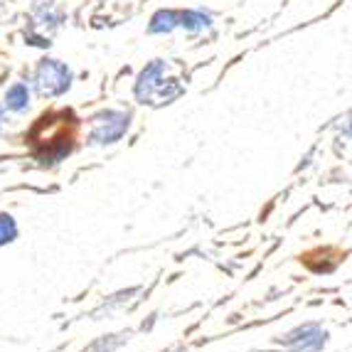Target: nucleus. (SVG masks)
Returning a JSON list of instances; mask_svg holds the SVG:
<instances>
[{
  "instance_id": "1",
  "label": "nucleus",
  "mask_w": 352,
  "mask_h": 352,
  "mask_svg": "<svg viewBox=\"0 0 352 352\" xmlns=\"http://www.w3.org/2000/svg\"><path fill=\"white\" fill-rule=\"evenodd\" d=\"M28 141L32 143L35 153L40 155L45 163L52 160H62L65 155H69L72 141H74V118L69 111L59 113H45L37 118V124L30 131Z\"/></svg>"
},
{
  "instance_id": "2",
  "label": "nucleus",
  "mask_w": 352,
  "mask_h": 352,
  "mask_svg": "<svg viewBox=\"0 0 352 352\" xmlns=\"http://www.w3.org/2000/svg\"><path fill=\"white\" fill-rule=\"evenodd\" d=\"M35 82H37V89H40L42 94L57 96V94H62V91H67V89H69L72 72H69V67L62 65V62L45 59V62L37 67Z\"/></svg>"
},
{
  "instance_id": "3",
  "label": "nucleus",
  "mask_w": 352,
  "mask_h": 352,
  "mask_svg": "<svg viewBox=\"0 0 352 352\" xmlns=\"http://www.w3.org/2000/svg\"><path fill=\"white\" fill-rule=\"evenodd\" d=\"M126 131H129V113L106 111V113H101V116H96L89 141L99 143V146H104V143H116Z\"/></svg>"
},
{
  "instance_id": "4",
  "label": "nucleus",
  "mask_w": 352,
  "mask_h": 352,
  "mask_svg": "<svg viewBox=\"0 0 352 352\" xmlns=\"http://www.w3.org/2000/svg\"><path fill=\"white\" fill-rule=\"evenodd\" d=\"M163 62H153L151 67H146L141 74V79H138V84H135V96L146 104V101H151L153 96H155V91H158L160 96H165V99H170V94L165 91V84H163Z\"/></svg>"
},
{
  "instance_id": "5",
  "label": "nucleus",
  "mask_w": 352,
  "mask_h": 352,
  "mask_svg": "<svg viewBox=\"0 0 352 352\" xmlns=\"http://www.w3.org/2000/svg\"><path fill=\"white\" fill-rule=\"evenodd\" d=\"M283 342L294 347V352H318L325 345V333L318 325H303V328L288 333Z\"/></svg>"
},
{
  "instance_id": "6",
  "label": "nucleus",
  "mask_w": 352,
  "mask_h": 352,
  "mask_svg": "<svg viewBox=\"0 0 352 352\" xmlns=\"http://www.w3.org/2000/svg\"><path fill=\"white\" fill-rule=\"evenodd\" d=\"M28 101H30V89L25 84H15V87L8 89L6 94V106L12 109V111H23L28 109Z\"/></svg>"
},
{
  "instance_id": "7",
  "label": "nucleus",
  "mask_w": 352,
  "mask_h": 352,
  "mask_svg": "<svg viewBox=\"0 0 352 352\" xmlns=\"http://www.w3.org/2000/svg\"><path fill=\"white\" fill-rule=\"evenodd\" d=\"M177 25H182V28H188V30H200L210 25V18L202 15V12H192V10L177 12Z\"/></svg>"
},
{
  "instance_id": "8",
  "label": "nucleus",
  "mask_w": 352,
  "mask_h": 352,
  "mask_svg": "<svg viewBox=\"0 0 352 352\" xmlns=\"http://www.w3.org/2000/svg\"><path fill=\"white\" fill-rule=\"evenodd\" d=\"M177 25V12H170V10H165V12H158L155 18H153L151 23V30L153 32H168V30H173Z\"/></svg>"
},
{
  "instance_id": "9",
  "label": "nucleus",
  "mask_w": 352,
  "mask_h": 352,
  "mask_svg": "<svg viewBox=\"0 0 352 352\" xmlns=\"http://www.w3.org/2000/svg\"><path fill=\"white\" fill-rule=\"evenodd\" d=\"M18 236V224L10 214H0V247Z\"/></svg>"
},
{
  "instance_id": "10",
  "label": "nucleus",
  "mask_w": 352,
  "mask_h": 352,
  "mask_svg": "<svg viewBox=\"0 0 352 352\" xmlns=\"http://www.w3.org/2000/svg\"><path fill=\"white\" fill-rule=\"evenodd\" d=\"M118 342H121V338H118V335H111V338H104V340L94 342V345L84 352H113L118 347Z\"/></svg>"
},
{
  "instance_id": "11",
  "label": "nucleus",
  "mask_w": 352,
  "mask_h": 352,
  "mask_svg": "<svg viewBox=\"0 0 352 352\" xmlns=\"http://www.w3.org/2000/svg\"><path fill=\"white\" fill-rule=\"evenodd\" d=\"M0 129H3V111H0Z\"/></svg>"
}]
</instances>
